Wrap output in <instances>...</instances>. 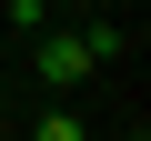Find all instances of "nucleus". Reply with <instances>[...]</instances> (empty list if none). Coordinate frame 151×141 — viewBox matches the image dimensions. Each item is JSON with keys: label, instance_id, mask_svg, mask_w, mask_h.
<instances>
[{"label": "nucleus", "instance_id": "nucleus-1", "mask_svg": "<svg viewBox=\"0 0 151 141\" xmlns=\"http://www.w3.org/2000/svg\"><path fill=\"white\" fill-rule=\"evenodd\" d=\"M40 81H50V91L91 81V50H81V40H40Z\"/></svg>", "mask_w": 151, "mask_h": 141}, {"label": "nucleus", "instance_id": "nucleus-2", "mask_svg": "<svg viewBox=\"0 0 151 141\" xmlns=\"http://www.w3.org/2000/svg\"><path fill=\"white\" fill-rule=\"evenodd\" d=\"M50 10H60V0H10V20H20V30H40Z\"/></svg>", "mask_w": 151, "mask_h": 141}, {"label": "nucleus", "instance_id": "nucleus-3", "mask_svg": "<svg viewBox=\"0 0 151 141\" xmlns=\"http://www.w3.org/2000/svg\"><path fill=\"white\" fill-rule=\"evenodd\" d=\"M40 141H91V131L70 121V111H50V121H40Z\"/></svg>", "mask_w": 151, "mask_h": 141}]
</instances>
